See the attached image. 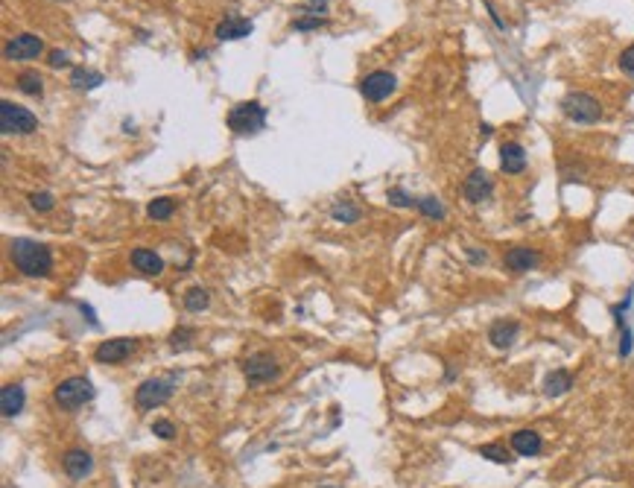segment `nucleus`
<instances>
[{"label":"nucleus","instance_id":"obj_1","mask_svg":"<svg viewBox=\"0 0 634 488\" xmlns=\"http://www.w3.org/2000/svg\"><path fill=\"white\" fill-rule=\"evenodd\" d=\"M9 251H12V263L21 269V275H27V278H47L53 272V251L44 243L15 237Z\"/></svg>","mask_w":634,"mask_h":488},{"label":"nucleus","instance_id":"obj_2","mask_svg":"<svg viewBox=\"0 0 634 488\" xmlns=\"http://www.w3.org/2000/svg\"><path fill=\"white\" fill-rule=\"evenodd\" d=\"M263 126H266V108L257 100L240 103L228 111V129L234 134H257Z\"/></svg>","mask_w":634,"mask_h":488},{"label":"nucleus","instance_id":"obj_3","mask_svg":"<svg viewBox=\"0 0 634 488\" xmlns=\"http://www.w3.org/2000/svg\"><path fill=\"white\" fill-rule=\"evenodd\" d=\"M561 111L573 123H597L602 117L599 100L593 94H585V91H570L561 100Z\"/></svg>","mask_w":634,"mask_h":488},{"label":"nucleus","instance_id":"obj_4","mask_svg":"<svg viewBox=\"0 0 634 488\" xmlns=\"http://www.w3.org/2000/svg\"><path fill=\"white\" fill-rule=\"evenodd\" d=\"M53 398H56V403L62 406V409H68V413H76L79 406H85L94 398V386H91L88 377H68V380H62V383L56 386Z\"/></svg>","mask_w":634,"mask_h":488},{"label":"nucleus","instance_id":"obj_5","mask_svg":"<svg viewBox=\"0 0 634 488\" xmlns=\"http://www.w3.org/2000/svg\"><path fill=\"white\" fill-rule=\"evenodd\" d=\"M173 395V380L167 377H149L137 386L135 392V406L137 413H149V409H158L161 403H167Z\"/></svg>","mask_w":634,"mask_h":488},{"label":"nucleus","instance_id":"obj_6","mask_svg":"<svg viewBox=\"0 0 634 488\" xmlns=\"http://www.w3.org/2000/svg\"><path fill=\"white\" fill-rule=\"evenodd\" d=\"M0 129L4 134H32L38 129V117L9 100L0 103Z\"/></svg>","mask_w":634,"mask_h":488},{"label":"nucleus","instance_id":"obj_7","mask_svg":"<svg viewBox=\"0 0 634 488\" xmlns=\"http://www.w3.org/2000/svg\"><path fill=\"white\" fill-rule=\"evenodd\" d=\"M243 375L251 386H261V383H272L275 377L281 375V365L275 363L272 354H266V351H257V354H251L246 363H243Z\"/></svg>","mask_w":634,"mask_h":488},{"label":"nucleus","instance_id":"obj_8","mask_svg":"<svg viewBox=\"0 0 634 488\" xmlns=\"http://www.w3.org/2000/svg\"><path fill=\"white\" fill-rule=\"evenodd\" d=\"M42 50H44L42 38L32 35V32H21V35H15L12 42H6L4 56L9 58V62H32V58L42 56Z\"/></svg>","mask_w":634,"mask_h":488},{"label":"nucleus","instance_id":"obj_9","mask_svg":"<svg viewBox=\"0 0 634 488\" xmlns=\"http://www.w3.org/2000/svg\"><path fill=\"white\" fill-rule=\"evenodd\" d=\"M135 348H137V342L135 339H126V337H120V339H106V342L97 345L94 360L103 363V365H120V363H126L135 354Z\"/></svg>","mask_w":634,"mask_h":488},{"label":"nucleus","instance_id":"obj_10","mask_svg":"<svg viewBox=\"0 0 634 488\" xmlns=\"http://www.w3.org/2000/svg\"><path fill=\"white\" fill-rule=\"evenodd\" d=\"M394 88H398V80L389 70H374L360 82V91L368 103H383L389 94H394Z\"/></svg>","mask_w":634,"mask_h":488},{"label":"nucleus","instance_id":"obj_11","mask_svg":"<svg viewBox=\"0 0 634 488\" xmlns=\"http://www.w3.org/2000/svg\"><path fill=\"white\" fill-rule=\"evenodd\" d=\"M462 193H465V199L468 202H473V205H480V202H485L491 193H494V182H491V175L485 173V170H473L468 179H465V187H462Z\"/></svg>","mask_w":634,"mask_h":488},{"label":"nucleus","instance_id":"obj_12","mask_svg":"<svg viewBox=\"0 0 634 488\" xmlns=\"http://www.w3.org/2000/svg\"><path fill=\"white\" fill-rule=\"evenodd\" d=\"M503 263H506V269H511V272H529V269H535L541 263V255L535 249H529V246H514V249H509L506 251V258H503Z\"/></svg>","mask_w":634,"mask_h":488},{"label":"nucleus","instance_id":"obj_13","mask_svg":"<svg viewBox=\"0 0 634 488\" xmlns=\"http://www.w3.org/2000/svg\"><path fill=\"white\" fill-rule=\"evenodd\" d=\"M518 334H521V325H518V322H514V319H500V322H494V325L488 327V342H491L494 348L506 351V348L514 345Z\"/></svg>","mask_w":634,"mask_h":488},{"label":"nucleus","instance_id":"obj_14","mask_svg":"<svg viewBox=\"0 0 634 488\" xmlns=\"http://www.w3.org/2000/svg\"><path fill=\"white\" fill-rule=\"evenodd\" d=\"M251 21L249 18H240V15H228L225 21H220L216 24V38L220 42H237V38H246V35H251Z\"/></svg>","mask_w":634,"mask_h":488},{"label":"nucleus","instance_id":"obj_15","mask_svg":"<svg viewBox=\"0 0 634 488\" xmlns=\"http://www.w3.org/2000/svg\"><path fill=\"white\" fill-rule=\"evenodd\" d=\"M24 403H27V392H24V386H21V383H9V386L0 389V409H4V415H6V418H12V415L21 413Z\"/></svg>","mask_w":634,"mask_h":488},{"label":"nucleus","instance_id":"obj_16","mask_svg":"<svg viewBox=\"0 0 634 488\" xmlns=\"http://www.w3.org/2000/svg\"><path fill=\"white\" fill-rule=\"evenodd\" d=\"M65 471L73 480H85L94 471V456L88 451H68L65 453Z\"/></svg>","mask_w":634,"mask_h":488},{"label":"nucleus","instance_id":"obj_17","mask_svg":"<svg viewBox=\"0 0 634 488\" xmlns=\"http://www.w3.org/2000/svg\"><path fill=\"white\" fill-rule=\"evenodd\" d=\"M541 447H544V442L535 430H518L511 436V451L518 456H538Z\"/></svg>","mask_w":634,"mask_h":488},{"label":"nucleus","instance_id":"obj_18","mask_svg":"<svg viewBox=\"0 0 634 488\" xmlns=\"http://www.w3.org/2000/svg\"><path fill=\"white\" fill-rule=\"evenodd\" d=\"M500 167L503 173H523L526 170V152L521 144H503L500 146Z\"/></svg>","mask_w":634,"mask_h":488},{"label":"nucleus","instance_id":"obj_19","mask_svg":"<svg viewBox=\"0 0 634 488\" xmlns=\"http://www.w3.org/2000/svg\"><path fill=\"white\" fill-rule=\"evenodd\" d=\"M132 263H135V269L141 272V275H161L164 272V261L155 255V251H149V249H135L132 251Z\"/></svg>","mask_w":634,"mask_h":488},{"label":"nucleus","instance_id":"obj_20","mask_svg":"<svg viewBox=\"0 0 634 488\" xmlns=\"http://www.w3.org/2000/svg\"><path fill=\"white\" fill-rule=\"evenodd\" d=\"M570 386H573V375L564 372V368H556V372H549L544 377V395L547 398H559V395L570 392Z\"/></svg>","mask_w":634,"mask_h":488},{"label":"nucleus","instance_id":"obj_21","mask_svg":"<svg viewBox=\"0 0 634 488\" xmlns=\"http://www.w3.org/2000/svg\"><path fill=\"white\" fill-rule=\"evenodd\" d=\"M70 82H73L76 88L91 91V88H97V85L103 82V73H100V70H91V68H76V70L70 73Z\"/></svg>","mask_w":634,"mask_h":488},{"label":"nucleus","instance_id":"obj_22","mask_svg":"<svg viewBox=\"0 0 634 488\" xmlns=\"http://www.w3.org/2000/svg\"><path fill=\"white\" fill-rule=\"evenodd\" d=\"M18 88H21L27 96H42L44 80H42V76H38L35 70H24L21 76H18Z\"/></svg>","mask_w":634,"mask_h":488},{"label":"nucleus","instance_id":"obj_23","mask_svg":"<svg viewBox=\"0 0 634 488\" xmlns=\"http://www.w3.org/2000/svg\"><path fill=\"white\" fill-rule=\"evenodd\" d=\"M211 304V296H208V289H202V287H193V289H187L185 292V307L190 310V313H202V310Z\"/></svg>","mask_w":634,"mask_h":488},{"label":"nucleus","instance_id":"obj_24","mask_svg":"<svg viewBox=\"0 0 634 488\" xmlns=\"http://www.w3.org/2000/svg\"><path fill=\"white\" fill-rule=\"evenodd\" d=\"M415 208H418L424 217H430V220H445V213H447L445 205L435 199V196H421L418 202H415Z\"/></svg>","mask_w":634,"mask_h":488},{"label":"nucleus","instance_id":"obj_25","mask_svg":"<svg viewBox=\"0 0 634 488\" xmlns=\"http://www.w3.org/2000/svg\"><path fill=\"white\" fill-rule=\"evenodd\" d=\"M173 211H175V202L173 199H167V196H161V199H155V202H149V208H147V213H149V220H170L173 217Z\"/></svg>","mask_w":634,"mask_h":488},{"label":"nucleus","instance_id":"obj_26","mask_svg":"<svg viewBox=\"0 0 634 488\" xmlns=\"http://www.w3.org/2000/svg\"><path fill=\"white\" fill-rule=\"evenodd\" d=\"M330 217H333L336 223L351 225V223L360 220V208H354V205H348V202H336V205L330 208Z\"/></svg>","mask_w":634,"mask_h":488},{"label":"nucleus","instance_id":"obj_27","mask_svg":"<svg viewBox=\"0 0 634 488\" xmlns=\"http://www.w3.org/2000/svg\"><path fill=\"white\" fill-rule=\"evenodd\" d=\"M480 456H485L488 462H497V465H509V462H511V453L506 451L503 444H497V442L483 444V447H480Z\"/></svg>","mask_w":634,"mask_h":488},{"label":"nucleus","instance_id":"obj_28","mask_svg":"<svg viewBox=\"0 0 634 488\" xmlns=\"http://www.w3.org/2000/svg\"><path fill=\"white\" fill-rule=\"evenodd\" d=\"M193 337H196V330H193V327H175V330H173V337H170V348H173V351L187 348Z\"/></svg>","mask_w":634,"mask_h":488},{"label":"nucleus","instance_id":"obj_29","mask_svg":"<svg viewBox=\"0 0 634 488\" xmlns=\"http://www.w3.org/2000/svg\"><path fill=\"white\" fill-rule=\"evenodd\" d=\"M386 199H389V202H392L394 208H412L415 202H418V199H412V196H409V193H406L404 187H392V190L386 193Z\"/></svg>","mask_w":634,"mask_h":488},{"label":"nucleus","instance_id":"obj_30","mask_svg":"<svg viewBox=\"0 0 634 488\" xmlns=\"http://www.w3.org/2000/svg\"><path fill=\"white\" fill-rule=\"evenodd\" d=\"M30 205H32L35 211H53L56 199H53V193L42 190V193H32V196H30Z\"/></svg>","mask_w":634,"mask_h":488},{"label":"nucleus","instance_id":"obj_31","mask_svg":"<svg viewBox=\"0 0 634 488\" xmlns=\"http://www.w3.org/2000/svg\"><path fill=\"white\" fill-rule=\"evenodd\" d=\"M152 433L158 436V439H173L175 436V427H173V421H167V418H158L155 424H152Z\"/></svg>","mask_w":634,"mask_h":488},{"label":"nucleus","instance_id":"obj_32","mask_svg":"<svg viewBox=\"0 0 634 488\" xmlns=\"http://www.w3.org/2000/svg\"><path fill=\"white\" fill-rule=\"evenodd\" d=\"M319 27H325V18H299V21H292V30H299V32H310Z\"/></svg>","mask_w":634,"mask_h":488},{"label":"nucleus","instance_id":"obj_33","mask_svg":"<svg viewBox=\"0 0 634 488\" xmlns=\"http://www.w3.org/2000/svg\"><path fill=\"white\" fill-rule=\"evenodd\" d=\"M620 70L634 76V44H628L623 53H620Z\"/></svg>","mask_w":634,"mask_h":488},{"label":"nucleus","instance_id":"obj_34","mask_svg":"<svg viewBox=\"0 0 634 488\" xmlns=\"http://www.w3.org/2000/svg\"><path fill=\"white\" fill-rule=\"evenodd\" d=\"M304 12H313L316 18H322L319 12H328V0H307V6H304Z\"/></svg>","mask_w":634,"mask_h":488},{"label":"nucleus","instance_id":"obj_35","mask_svg":"<svg viewBox=\"0 0 634 488\" xmlns=\"http://www.w3.org/2000/svg\"><path fill=\"white\" fill-rule=\"evenodd\" d=\"M47 62H50V68H62V65H68V53H62V50H53Z\"/></svg>","mask_w":634,"mask_h":488},{"label":"nucleus","instance_id":"obj_36","mask_svg":"<svg viewBox=\"0 0 634 488\" xmlns=\"http://www.w3.org/2000/svg\"><path fill=\"white\" fill-rule=\"evenodd\" d=\"M631 354V330L623 327V342H620V357H628Z\"/></svg>","mask_w":634,"mask_h":488}]
</instances>
